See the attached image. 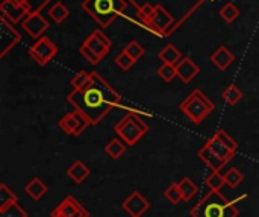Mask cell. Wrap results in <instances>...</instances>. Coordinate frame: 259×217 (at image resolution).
I'll return each mask as SVG.
<instances>
[{
	"instance_id": "1",
	"label": "cell",
	"mask_w": 259,
	"mask_h": 217,
	"mask_svg": "<svg viewBox=\"0 0 259 217\" xmlns=\"http://www.w3.org/2000/svg\"><path fill=\"white\" fill-rule=\"evenodd\" d=\"M67 102L73 110L83 113L93 125H97L109 111L123 103V97L99 73L91 71L90 82L82 88L73 90L67 96Z\"/></svg>"
},
{
	"instance_id": "2",
	"label": "cell",
	"mask_w": 259,
	"mask_h": 217,
	"mask_svg": "<svg viewBox=\"0 0 259 217\" xmlns=\"http://www.w3.org/2000/svg\"><path fill=\"white\" fill-rule=\"evenodd\" d=\"M246 198L247 195H241L240 198L229 201L220 193V190L219 192L211 190L190 211V214L191 217H238L240 211L237 208V204Z\"/></svg>"
},
{
	"instance_id": "3",
	"label": "cell",
	"mask_w": 259,
	"mask_h": 217,
	"mask_svg": "<svg viewBox=\"0 0 259 217\" xmlns=\"http://www.w3.org/2000/svg\"><path fill=\"white\" fill-rule=\"evenodd\" d=\"M127 5L124 0H83L82 9L100 26L108 27L112 21L123 15Z\"/></svg>"
},
{
	"instance_id": "4",
	"label": "cell",
	"mask_w": 259,
	"mask_h": 217,
	"mask_svg": "<svg viewBox=\"0 0 259 217\" xmlns=\"http://www.w3.org/2000/svg\"><path fill=\"white\" fill-rule=\"evenodd\" d=\"M179 108L194 125H199L215 110V105L202 90L197 88L181 103Z\"/></svg>"
},
{
	"instance_id": "5",
	"label": "cell",
	"mask_w": 259,
	"mask_h": 217,
	"mask_svg": "<svg viewBox=\"0 0 259 217\" xmlns=\"http://www.w3.org/2000/svg\"><path fill=\"white\" fill-rule=\"evenodd\" d=\"M114 129H115L117 135H118L127 146H134V144H137V143L149 132V125L141 119L140 114L127 113V114L115 125Z\"/></svg>"
},
{
	"instance_id": "6",
	"label": "cell",
	"mask_w": 259,
	"mask_h": 217,
	"mask_svg": "<svg viewBox=\"0 0 259 217\" xmlns=\"http://www.w3.org/2000/svg\"><path fill=\"white\" fill-rule=\"evenodd\" d=\"M91 125H93L91 120L83 113H80L77 110H73V111L64 114L58 122V126L61 128V131H64L67 135H73V137L82 135Z\"/></svg>"
},
{
	"instance_id": "7",
	"label": "cell",
	"mask_w": 259,
	"mask_h": 217,
	"mask_svg": "<svg viewBox=\"0 0 259 217\" xmlns=\"http://www.w3.org/2000/svg\"><path fill=\"white\" fill-rule=\"evenodd\" d=\"M56 55H58V47L49 37L38 38L29 49V56L41 67L47 65Z\"/></svg>"
},
{
	"instance_id": "8",
	"label": "cell",
	"mask_w": 259,
	"mask_h": 217,
	"mask_svg": "<svg viewBox=\"0 0 259 217\" xmlns=\"http://www.w3.org/2000/svg\"><path fill=\"white\" fill-rule=\"evenodd\" d=\"M175 17L164 8V5L158 3L155 5V14L153 18L150 21V24L147 26V29L159 37H167L173 27H175Z\"/></svg>"
},
{
	"instance_id": "9",
	"label": "cell",
	"mask_w": 259,
	"mask_h": 217,
	"mask_svg": "<svg viewBox=\"0 0 259 217\" xmlns=\"http://www.w3.org/2000/svg\"><path fill=\"white\" fill-rule=\"evenodd\" d=\"M21 41L20 32L5 18H0V58H5L9 50H12Z\"/></svg>"
},
{
	"instance_id": "10",
	"label": "cell",
	"mask_w": 259,
	"mask_h": 217,
	"mask_svg": "<svg viewBox=\"0 0 259 217\" xmlns=\"http://www.w3.org/2000/svg\"><path fill=\"white\" fill-rule=\"evenodd\" d=\"M82 44H85L99 59H103L108 53H109V50H111V47H112V41H111V38L108 37V35H105L102 30H99V29H96V30H93L91 33H90V37L82 43Z\"/></svg>"
},
{
	"instance_id": "11",
	"label": "cell",
	"mask_w": 259,
	"mask_h": 217,
	"mask_svg": "<svg viewBox=\"0 0 259 217\" xmlns=\"http://www.w3.org/2000/svg\"><path fill=\"white\" fill-rule=\"evenodd\" d=\"M50 217H90V213L73 196H67L52 211Z\"/></svg>"
},
{
	"instance_id": "12",
	"label": "cell",
	"mask_w": 259,
	"mask_h": 217,
	"mask_svg": "<svg viewBox=\"0 0 259 217\" xmlns=\"http://www.w3.org/2000/svg\"><path fill=\"white\" fill-rule=\"evenodd\" d=\"M121 208L131 217H141L150 208V202L140 192L135 190L123 201Z\"/></svg>"
},
{
	"instance_id": "13",
	"label": "cell",
	"mask_w": 259,
	"mask_h": 217,
	"mask_svg": "<svg viewBox=\"0 0 259 217\" xmlns=\"http://www.w3.org/2000/svg\"><path fill=\"white\" fill-rule=\"evenodd\" d=\"M23 29L27 32V35L33 40H38L44 35V32L49 29V21L41 15V12L29 14L23 21H21Z\"/></svg>"
},
{
	"instance_id": "14",
	"label": "cell",
	"mask_w": 259,
	"mask_h": 217,
	"mask_svg": "<svg viewBox=\"0 0 259 217\" xmlns=\"http://www.w3.org/2000/svg\"><path fill=\"white\" fill-rule=\"evenodd\" d=\"M0 14H2V18L8 20L12 24L21 23L29 15L26 8L21 3H18L17 0H2Z\"/></svg>"
},
{
	"instance_id": "15",
	"label": "cell",
	"mask_w": 259,
	"mask_h": 217,
	"mask_svg": "<svg viewBox=\"0 0 259 217\" xmlns=\"http://www.w3.org/2000/svg\"><path fill=\"white\" fill-rule=\"evenodd\" d=\"M209 61L222 71L228 70L235 62V55L231 52L228 46H219L209 56Z\"/></svg>"
},
{
	"instance_id": "16",
	"label": "cell",
	"mask_w": 259,
	"mask_h": 217,
	"mask_svg": "<svg viewBox=\"0 0 259 217\" xmlns=\"http://www.w3.org/2000/svg\"><path fill=\"white\" fill-rule=\"evenodd\" d=\"M176 68H178V78L184 82V84H190L196 76H199L200 73V67L188 56H184L178 64H176Z\"/></svg>"
},
{
	"instance_id": "17",
	"label": "cell",
	"mask_w": 259,
	"mask_h": 217,
	"mask_svg": "<svg viewBox=\"0 0 259 217\" xmlns=\"http://www.w3.org/2000/svg\"><path fill=\"white\" fill-rule=\"evenodd\" d=\"M197 155H199V158L206 164V167H209L212 172H220V170L225 167V164H226V161L222 160L219 155H215L206 144L197 152Z\"/></svg>"
},
{
	"instance_id": "18",
	"label": "cell",
	"mask_w": 259,
	"mask_h": 217,
	"mask_svg": "<svg viewBox=\"0 0 259 217\" xmlns=\"http://www.w3.org/2000/svg\"><path fill=\"white\" fill-rule=\"evenodd\" d=\"M91 175V170L87 164H83L80 160H76L68 169H67V176L76 183V184H82L88 176Z\"/></svg>"
},
{
	"instance_id": "19",
	"label": "cell",
	"mask_w": 259,
	"mask_h": 217,
	"mask_svg": "<svg viewBox=\"0 0 259 217\" xmlns=\"http://www.w3.org/2000/svg\"><path fill=\"white\" fill-rule=\"evenodd\" d=\"M206 146H208V148H209L215 155H219L222 160H225L226 163H228V161H231V160L235 157V154H237L235 151H232V149H229L226 144H223V143H222L215 135H212V137L206 141Z\"/></svg>"
},
{
	"instance_id": "20",
	"label": "cell",
	"mask_w": 259,
	"mask_h": 217,
	"mask_svg": "<svg viewBox=\"0 0 259 217\" xmlns=\"http://www.w3.org/2000/svg\"><path fill=\"white\" fill-rule=\"evenodd\" d=\"M24 192L29 198H32L33 201H39L47 192L49 187L46 186V183L41 178H32L26 186H24Z\"/></svg>"
},
{
	"instance_id": "21",
	"label": "cell",
	"mask_w": 259,
	"mask_h": 217,
	"mask_svg": "<svg viewBox=\"0 0 259 217\" xmlns=\"http://www.w3.org/2000/svg\"><path fill=\"white\" fill-rule=\"evenodd\" d=\"M158 58L162 61V62H167V64H178L184 56L181 53V50L175 46V44H167L158 55Z\"/></svg>"
},
{
	"instance_id": "22",
	"label": "cell",
	"mask_w": 259,
	"mask_h": 217,
	"mask_svg": "<svg viewBox=\"0 0 259 217\" xmlns=\"http://www.w3.org/2000/svg\"><path fill=\"white\" fill-rule=\"evenodd\" d=\"M126 149H127V144L121 138H114L105 146L106 155H109L112 160H118L126 152Z\"/></svg>"
},
{
	"instance_id": "23",
	"label": "cell",
	"mask_w": 259,
	"mask_h": 217,
	"mask_svg": "<svg viewBox=\"0 0 259 217\" xmlns=\"http://www.w3.org/2000/svg\"><path fill=\"white\" fill-rule=\"evenodd\" d=\"M68 15H70V9H68L64 3H61V2H56V3L49 9V17H50L56 24L64 23V21L68 18Z\"/></svg>"
},
{
	"instance_id": "24",
	"label": "cell",
	"mask_w": 259,
	"mask_h": 217,
	"mask_svg": "<svg viewBox=\"0 0 259 217\" xmlns=\"http://www.w3.org/2000/svg\"><path fill=\"white\" fill-rule=\"evenodd\" d=\"M135 14H137V18L147 27L150 24L152 18H153V14H155V5L146 2L143 5L137 6V12Z\"/></svg>"
},
{
	"instance_id": "25",
	"label": "cell",
	"mask_w": 259,
	"mask_h": 217,
	"mask_svg": "<svg viewBox=\"0 0 259 217\" xmlns=\"http://www.w3.org/2000/svg\"><path fill=\"white\" fill-rule=\"evenodd\" d=\"M178 186H179V190L182 193V199L184 201H191L197 195V192H199V187L190 178H182L178 183Z\"/></svg>"
},
{
	"instance_id": "26",
	"label": "cell",
	"mask_w": 259,
	"mask_h": 217,
	"mask_svg": "<svg viewBox=\"0 0 259 217\" xmlns=\"http://www.w3.org/2000/svg\"><path fill=\"white\" fill-rule=\"evenodd\" d=\"M219 15L226 21V23H234L240 17V8L234 2H228L222 6L219 11Z\"/></svg>"
},
{
	"instance_id": "27",
	"label": "cell",
	"mask_w": 259,
	"mask_h": 217,
	"mask_svg": "<svg viewBox=\"0 0 259 217\" xmlns=\"http://www.w3.org/2000/svg\"><path fill=\"white\" fill-rule=\"evenodd\" d=\"M222 99H223L228 105L234 106V105H237V103L243 99V91H241L237 85H229V87L222 93Z\"/></svg>"
},
{
	"instance_id": "28",
	"label": "cell",
	"mask_w": 259,
	"mask_h": 217,
	"mask_svg": "<svg viewBox=\"0 0 259 217\" xmlns=\"http://www.w3.org/2000/svg\"><path fill=\"white\" fill-rule=\"evenodd\" d=\"M0 217H29L24 208L20 207L18 202H12L5 208H0Z\"/></svg>"
},
{
	"instance_id": "29",
	"label": "cell",
	"mask_w": 259,
	"mask_h": 217,
	"mask_svg": "<svg viewBox=\"0 0 259 217\" xmlns=\"http://www.w3.org/2000/svg\"><path fill=\"white\" fill-rule=\"evenodd\" d=\"M225 181H226V186H229L231 189H237L244 181V176L237 167H232L225 173Z\"/></svg>"
},
{
	"instance_id": "30",
	"label": "cell",
	"mask_w": 259,
	"mask_h": 217,
	"mask_svg": "<svg viewBox=\"0 0 259 217\" xmlns=\"http://www.w3.org/2000/svg\"><path fill=\"white\" fill-rule=\"evenodd\" d=\"M18 3H21L27 14H35V12H41L52 0H17Z\"/></svg>"
},
{
	"instance_id": "31",
	"label": "cell",
	"mask_w": 259,
	"mask_h": 217,
	"mask_svg": "<svg viewBox=\"0 0 259 217\" xmlns=\"http://www.w3.org/2000/svg\"><path fill=\"white\" fill-rule=\"evenodd\" d=\"M158 75L161 79H164L165 82H171L173 79L178 78V68L175 64H167V62H162V65L158 68Z\"/></svg>"
},
{
	"instance_id": "32",
	"label": "cell",
	"mask_w": 259,
	"mask_h": 217,
	"mask_svg": "<svg viewBox=\"0 0 259 217\" xmlns=\"http://www.w3.org/2000/svg\"><path fill=\"white\" fill-rule=\"evenodd\" d=\"M12 202H17V195L5 183H2L0 184V208H5L6 205Z\"/></svg>"
},
{
	"instance_id": "33",
	"label": "cell",
	"mask_w": 259,
	"mask_h": 217,
	"mask_svg": "<svg viewBox=\"0 0 259 217\" xmlns=\"http://www.w3.org/2000/svg\"><path fill=\"white\" fill-rule=\"evenodd\" d=\"M124 52H126L135 62H137L140 58H143L144 53H146L144 47H143L138 41H135V40H132L131 43H127V46L124 47Z\"/></svg>"
},
{
	"instance_id": "34",
	"label": "cell",
	"mask_w": 259,
	"mask_h": 217,
	"mask_svg": "<svg viewBox=\"0 0 259 217\" xmlns=\"http://www.w3.org/2000/svg\"><path fill=\"white\" fill-rule=\"evenodd\" d=\"M206 186L209 187V190H222L223 186H226V181H225V175H222L220 172H212L208 178H206Z\"/></svg>"
},
{
	"instance_id": "35",
	"label": "cell",
	"mask_w": 259,
	"mask_h": 217,
	"mask_svg": "<svg viewBox=\"0 0 259 217\" xmlns=\"http://www.w3.org/2000/svg\"><path fill=\"white\" fill-rule=\"evenodd\" d=\"M90 79H91V71L80 70V71H77V73L71 78L70 84H71L73 90H77V88H82L83 85H87V84L90 82Z\"/></svg>"
},
{
	"instance_id": "36",
	"label": "cell",
	"mask_w": 259,
	"mask_h": 217,
	"mask_svg": "<svg viewBox=\"0 0 259 217\" xmlns=\"http://www.w3.org/2000/svg\"><path fill=\"white\" fill-rule=\"evenodd\" d=\"M164 196H165V199H167L170 204H173V205H178L181 201H184V199H182V193H181V190H179L178 183H176V184H171V186L164 192Z\"/></svg>"
},
{
	"instance_id": "37",
	"label": "cell",
	"mask_w": 259,
	"mask_h": 217,
	"mask_svg": "<svg viewBox=\"0 0 259 217\" xmlns=\"http://www.w3.org/2000/svg\"><path fill=\"white\" fill-rule=\"evenodd\" d=\"M214 135H215L223 144H226L229 149H232V151H235V152L238 151V143H237V141L231 137V134H228L225 129H219Z\"/></svg>"
},
{
	"instance_id": "38",
	"label": "cell",
	"mask_w": 259,
	"mask_h": 217,
	"mask_svg": "<svg viewBox=\"0 0 259 217\" xmlns=\"http://www.w3.org/2000/svg\"><path fill=\"white\" fill-rule=\"evenodd\" d=\"M115 64L123 70V71H127V70H131L132 68V65L135 64V61L123 50L117 58H115Z\"/></svg>"
},
{
	"instance_id": "39",
	"label": "cell",
	"mask_w": 259,
	"mask_h": 217,
	"mask_svg": "<svg viewBox=\"0 0 259 217\" xmlns=\"http://www.w3.org/2000/svg\"><path fill=\"white\" fill-rule=\"evenodd\" d=\"M79 52H80V55L85 58V61H88L91 65H97V64L102 61V59H99V58H97V56H96V55H94V53H93L87 46H85V44H82V46H80Z\"/></svg>"
}]
</instances>
